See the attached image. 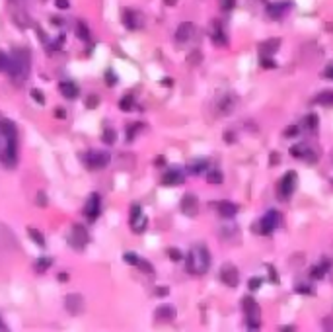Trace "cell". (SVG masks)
I'll list each match as a JSON object with an SVG mask.
<instances>
[{
	"label": "cell",
	"mask_w": 333,
	"mask_h": 332,
	"mask_svg": "<svg viewBox=\"0 0 333 332\" xmlns=\"http://www.w3.org/2000/svg\"><path fill=\"white\" fill-rule=\"evenodd\" d=\"M31 63H29V51L28 49H14L10 65H8V75L14 84H24L28 80Z\"/></svg>",
	"instance_id": "1"
},
{
	"label": "cell",
	"mask_w": 333,
	"mask_h": 332,
	"mask_svg": "<svg viewBox=\"0 0 333 332\" xmlns=\"http://www.w3.org/2000/svg\"><path fill=\"white\" fill-rule=\"evenodd\" d=\"M211 266V254L205 244H193L187 254V272L193 275H203L209 272Z\"/></svg>",
	"instance_id": "2"
},
{
	"label": "cell",
	"mask_w": 333,
	"mask_h": 332,
	"mask_svg": "<svg viewBox=\"0 0 333 332\" xmlns=\"http://www.w3.org/2000/svg\"><path fill=\"white\" fill-rule=\"evenodd\" d=\"M242 307H244V315H246V322L247 328L255 330L259 328V305L253 297H244L242 299Z\"/></svg>",
	"instance_id": "3"
},
{
	"label": "cell",
	"mask_w": 333,
	"mask_h": 332,
	"mask_svg": "<svg viewBox=\"0 0 333 332\" xmlns=\"http://www.w3.org/2000/svg\"><path fill=\"white\" fill-rule=\"evenodd\" d=\"M281 223V215L279 211H267L259 221L253 225V231L259 233V235H271L277 227Z\"/></svg>",
	"instance_id": "4"
},
{
	"label": "cell",
	"mask_w": 333,
	"mask_h": 332,
	"mask_svg": "<svg viewBox=\"0 0 333 332\" xmlns=\"http://www.w3.org/2000/svg\"><path fill=\"white\" fill-rule=\"evenodd\" d=\"M82 158L90 170H102L109 164V152L107 151H88Z\"/></svg>",
	"instance_id": "5"
},
{
	"label": "cell",
	"mask_w": 333,
	"mask_h": 332,
	"mask_svg": "<svg viewBox=\"0 0 333 332\" xmlns=\"http://www.w3.org/2000/svg\"><path fill=\"white\" fill-rule=\"evenodd\" d=\"M296 182H298V174H296L294 170H290V172H287V174L283 176V180L279 184V196H281V199H289V197L294 194Z\"/></svg>",
	"instance_id": "6"
},
{
	"label": "cell",
	"mask_w": 333,
	"mask_h": 332,
	"mask_svg": "<svg viewBox=\"0 0 333 332\" xmlns=\"http://www.w3.org/2000/svg\"><path fill=\"white\" fill-rule=\"evenodd\" d=\"M130 229L135 231V233H145L146 231V225H148V221H146V217L143 215V207L139 205V203H132L130 205Z\"/></svg>",
	"instance_id": "7"
},
{
	"label": "cell",
	"mask_w": 333,
	"mask_h": 332,
	"mask_svg": "<svg viewBox=\"0 0 333 332\" xmlns=\"http://www.w3.org/2000/svg\"><path fill=\"white\" fill-rule=\"evenodd\" d=\"M64 307H66V311H69V315H82L84 313V307H86V303H84V297L82 295H78V293H71V295H66L64 297Z\"/></svg>",
	"instance_id": "8"
},
{
	"label": "cell",
	"mask_w": 333,
	"mask_h": 332,
	"mask_svg": "<svg viewBox=\"0 0 333 332\" xmlns=\"http://www.w3.org/2000/svg\"><path fill=\"white\" fill-rule=\"evenodd\" d=\"M69 242L73 244L74 248L82 250V248H86V244L90 242V235H88V231L82 225H74L73 235L69 237Z\"/></svg>",
	"instance_id": "9"
},
{
	"label": "cell",
	"mask_w": 333,
	"mask_h": 332,
	"mask_svg": "<svg viewBox=\"0 0 333 332\" xmlns=\"http://www.w3.org/2000/svg\"><path fill=\"white\" fill-rule=\"evenodd\" d=\"M220 280H222V284H226L228 287H236L240 284V272H238V268L234 264H224L220 268Z\"/></svg>",
	"instance_id": "10"
},
{
	"label": "cell",
	"mask_w": 333,
	"mask_h": 332,
	"mask_svg": "<svg viewBox=\"0 0 333 332\" xmlns=\"http://www.w3.org/2000/svg\"><path fill=\"white\" fill-rule=\"evenodd\" d=\"M100 211H102V199L98 194H92L84 205V215H86L88 221H96L100 217Z\"/></svg>",
	"instance_id": "11"
},
{
	"label": "cell",
	"mask_w": 333,
	"mask_h": 332,
	"mask_svg": "<svg viewBox=\"0 0 333 332\" xmlns=\"http://www.w3.org/2000/svg\"><path fill=\"white\" fill-rule=\"evenodd\" d=\"M181 211L185 213L187 217H195L199 213V199L193 194H185L181 199Z\"/></svg>",
	"instance_id": "12"
},
{
	"label": "cell",
	"mask_w": 333,
	"mask_h": 332,
	"mask_svg": "<svg viewBox=\"0 0 333 332\" xmlns=\"http://www.w3.org/2000/svg\"><path fill=\"white\" fill-rule=\"evenodd\" d=\"M175 307L174 305H162L154 311V320L156 322H172L175 318Z\"/></svg>",
	"instance_id": "13"
},
{
	"label": "cell",
	"mask_w": 333,
	"mask_h": 332,
	"mask_svg": "<svg viewBox=\"0 0 333 332\" xmlns=\"http://www.w3.org/2000/svg\"><path fill=\"white\" fill-rule=\"evenodd\" d=\"M0 135L4 141H16V135H18L16 125L6 118H0Z\"/></svg>",
	"instance_id": "14"
},
{
	"label": "cell",
	"mask_w": 333,
	"mask_h": 332,
	"mask_svg": "<svg viewBox=\"0 0 333 332\" xmlns=\"http://www.w3.org/2000/svg\"><path fill=\"white\" fill-rule=\"evenodd\" d=\"M193 33H195V26L191 22H183V24H179V28L175 31V39L179 43H185L193 37Z\"/></svg>",
	"instance_id": "15"
},
{
	"label": "cell",
	"mask_w": 333,
	"mask_h": 332,
	"mask_svg": "<svg viewBox=\"0 0 333 332\" xmlns=\"http://www.w3.org/2000/svg\"><path fill=\"white\" fill-rule=\"evenodd\" d=\"M58 90H60V94H62L66 100H74V98H78V94H80V88L74 84L73 80H62V82L58 84Z\"/></svg>",
	"instance_id": "16"
},
{
	"label": "cell",
	"mask_w": 333,
	"mask_h": 332,
	"mask_svg": "<svg viewBox=\"0 0 333 332\" xmlns=\"http://www.w3.org/2000/svg\"><path fill=\"white\" fill-rule=\"evenodd\" d=\"M289 8L290 4H287V2H273V4L267 6V16L273 18V20H279V18H283L289 12Z\"/></svg>",
	"instance_id": "17"
},
{
	"label": "cell",
	"mask_w": 333,
	"mask_h": 332,
	"mask_svg": "<svg viewBox=\"0 0 333 332\" xmlns=\"http://www.w3.org/2000/svg\"><path fill=\"white\" fill-rule=\"evenodd\" d=\"M183 180H185L183 172H179V170H175V168L168 170V172L162 176V184H164V186H179V184H183Z\"/></svg>",
	"instance_id": "18"
},
{
	"label": "cell",
	"mask_w": 333,
	"mask_h": 332,
	"mask_svg": "<svg viewBox=\"0 0 333 332\" xmlns=\"http://www.w3.org/2000/svg\"><path fill=\"white\" fill-rule=\"evenodd\" d=\"M281 45V39H267V41H263L259 43V55L261 57H273V53H275L277 49Z\"/></svg>",
	"instance_id": "19"
},
{
	"label": "cell",
	"mask_w": 333,
	"mask_h": 332,
	"mask_svg": "<svg viewBox=\"0 0 333 332\" xmlns=\"http://www.w3.org/2000/svg\"><path fill=\"white\" fill-rule=\"evenodd\" d=\"M292 156L302 158V160H308V162H316V152L310 151V149L304 147V145H296V147H292Z\"/></svg>",
	"instance_id": "20"
},
{
	"label": "cell",
	"mask_w": 333,
	"mask_h": 332,
	"mask_svg": "<svg viewBox=\"0 0 333 332\" xmlns=\"http://www.w3.org/2000/svg\"><path fill=\"white\" fill-rule=\"evenodd\" d=\"M217 209L218 213H220V217H234L236 213H238V205H234V203H230V201H220V203H217Z\"/></svg>",
	"instance_id": "21"
},
{
	"label": "cell",
	"mask_w": 333,
	"mask_h": 332,
	"mask_svg": "<svg viewBox=\"0 0 333 332\" xmlns=\"http://www.w3.org/2000/svg\"><path fill=\"white\" fill-rule=\"evenodd\" d=\"M121 18H123V24H125L129 30H137V28H139V16L135 14L132 10H129V8L123 10V16H121Z\"/></svg>",
	"instance_id": "22"
},
{
	"label": "cell",
	"mask_w": 333,
	"mask_h": 332,
	"mask_svg": "<svg viewBox=\"0 0 333 332\" xmlns=\"http://www.w3.org/2000/svg\"><path fill=\"white\" fill-rule=\"evenodd\" d=\"M316 104L319 106H333V90H323L319 92L318 96H316V100H314Z\"/></svg>",
	"instance_id": "23"
},
{
	"label": "cell",
	"mask_w": 333,
	"mask_h": 332,
	"mask_svg": "<svg viewBox=\"0 0 333 332\" xmlns=\"http://www.w3.org/2000/svg\"><path fill=\"white\" fill-rule=\"evenodd\" d=\"M329 268H331V262H329V260H325L321 266H316V268L312 270V278H316V280H321V278L325 275V272H327Z\"/></svg>",
	"instance_id": "24"
},
{
	"label": "cell",
	"mask_w": 333,
	"mask_h": 332,
	"mask_svg": "<svg viewBox=\"0 0 333 332\" xmlns=\"http://www.w3.org/2000/svg\"><path fill=\"white\" fill-rule=\"evenodd\" d=\"M51 266H53V260H51V258H39V260L35 262V272L45 273Z\"/></svg>",
	"instance_id": "25"
},
{
	"label": "cell",
	"mask_w": 333,
	"mask_h": 332,
	"mask_svg": "<svg viewBox=\"0 0 333 332\" xmlns=\"http://www.w3.org/2000/svg\"><path fill=\"white\" fill-rule=\"evenodd\" d=\"M76 35L84 41H90V28H88L86 22H78L76 24Z\"/></svg>",
	"instance_id": "26"
},
{
	"label": "cell",
	"mask_w": 333,
	"mask_h": 332,
	"mask_svg": "<svg viewBox=\"0 0 333 332\" xmlns=\"http://www.w3.org/2000/svg\"><path fill=\"white\" fill-rule=\"evenodd\" d=\"M28 235H29V239H33L35 241V244L37 246H45V237L37 231V229H33V227H29L28 229Z\"/></svg>",
	"instance_id": "27"
},
{
	"label": "cell",
	"mask_w": 333,
	"mask_h": 332,
	"mask_svg": "<svg viewBox=\"0 0 333 332\" xmlns=\"http://www.w3.org/2000/svg\"><path fill=\"white\" fill-rule=\"evenodd\" d=\"M119 107H121L123 112H130V109L135 107V98H132V96H123V98L119 100Z\"/></svg>",
	"instance_id": "28"
},
{
	"label": "cell",
	"mask_w": 333,
	"mask_h": 332,
	"mask_svg": "<svg viewBox=\"0 0 333 332\" xmlns=\"http://www.w3.org/2000/svg\"><path fill=\"white\" fill-rule=\"evenodd\" d=\"M205 168H207V160H195L189 164V172L191 174H201Z\"/></svg>",
	"instance_id": "29"
},
{
	"label": "cell",
	"mask_w": 333,
	"mask_h": 332,
	"mask_svg": "<svg viewBox=\"0 0 333 332\" xmlns=\"http://www.w3.org/2000/svg\"><path fill=\"white\" fill-rule=\"evenodd\" d=\"M137 268H141V272L145 273H154V268H152V264L145 260V258H139V262H137Z\"/></svg>",
	"instance_id": "30"
},
{
	"label": "cell",
	"mask_w": 333,
	"mask_h": 332,
	"mask_svg": "<svg viewBox=\"0 0 333 332\" xmlns=\"http://www.w3.org/2000/svg\"><path fill=\"white\" fill-rule=\"evenodd\" d=\"M213 39L217 41L218 45H226V37H224V33L220 31V26H215V30H213Z\"/></svg>",
	"instance_id": "31"
},
{
	"label": "cell",
	"mask_w": 333,
	"mask_h": 332,
	"mask_svg": "<svg viewBox=\"0 0 333 332\" xmlns=\"http://www.w3.org/2000/svg\"><path fill=\"white\" fill-rule=\"evenodd\" d=\"M207 180L211 182V184H222V172L220 170H211L209 174H207Z\"/></svg>",
	"instance_id": "32"
},
{
	"label": "cell",
	"mask_w": 333,
	"mask_h": 332,
	"mask_svg": "<svg viewBox=\"0 0 333 332\" xmlns=\"http://www.w3.org/2000/svg\"><path fill=\"white\" fill-rule=\"evenodd\" d=\"M102 139H103V143H105V145H113V143L117 141L115 131H113V129H105V131H103V135H102Z\"/></svg>",
	"instance_id": "33"
},
{
	"label": "cell",
	"mask_w": 333,
	"mask_h": 332,
	"mask_svg": "<svg viewBox=\"0 0 333 332\" xmlns=\"http://www.w3.org/2000/svg\"><path fill=\"white\" fill-rule=\"evenodd\" d=\"M100 106V96L98 94H90L86 98V107L88 109H94V107Z\"/></svg>",
	"instance_id": "34"
},
{
	"label": "cell",
	"mask_w": 333,
	"mask_h": 332,
	"mask_svg": "<svg viewBox=\"0 0 333 332\" xmlns=\"http://www.w3.org/2000/svg\"><path fill=\"white\" fill-rule=\"evenodd\" d=\"M304 127H308V129L314 131V129L318 127V116H316V114H310V116L304 120Z\"/></svg>",
	"instance_id": "35"
},
{
	"label": "cell",
	"mask_w": 333,
	"mask_h": 332,
	"mask_svg": "<svg viewBox=\"0 0 333 332\" xmlns=\"http://www.w3.org/2000/svg\"><path fill=\"white\" fill-rule=\"evenodd\" d=\"M218 107H220V112L222 114H230L232 112V98H224V100H220V104H218Z\"/></svg>",
	"instance_id": "36"
},
{
	"label": "cell",
	"mask_w": 333,
	"mask_h": 332,
	"mask_svg": "<svg viewBox=\"0 0 333 332\" xmlns=\"http://www.w3.org/2000/svg\"><path fill=\"white\" fill-rule=\"evenodd\" d=\"M8 65H10V57L4 51H0V73L8 71Z\"/></svg>",
	"instance_id": "37"
},
{
	"label": "cell",
	"mask_w": 333,
	"mask_h": 332,
	"mask_svg": "<svg viewBox=\"0 0 333 332\" xmlns=\"http://www.w3.org/2000/svg\"><path fill=\"white\" fill-rule=\"evenodd\" d=\"M123 260H125L127 264H130V266H137V262H139V256H137L135 252H125V254H123Z\"/></svg>",
	"instance_id": "38"
},
{
	"label": "cell",
	"mask_w": 333,
	"mask_h": 332,
	"mask_svg": "<svg viewBox=\"0 0 333 332\" xmlns=\"http://www.w3.org/2000/svg\"><path fill=\"white\" fill-rule=\"evenodd\" d=\"M168 256L172 258L174 262H179V260H183V254H181V250H177V248H170V250H168Z\"/></svg>",
	"instance_id": "39"
},
{
	"label": "cell",
	"mask_w": 333,
	"mask_h": 332,
	"mask_svg": "<svg viewBox=\"0 0 333 332\" xmlns=\"http://www.w3.org/2000/svg\"><path fill=\"white\" fill-rule=\"evenodd\" d=\"M201 63V51H193L189 55V65H199Z\"/></svg>",
	"instance_id": "40"
},
{
	"label": "cell",
	"mask_w": 333,
	"mask_h": 332,
	"mask_svg": "<svg viewBox=\"0 0 333 332\" xmlns=\"http://www.w3.org/2000/svg\"><path fill=\"white\" fill-rule=\"evenodd\" d=\"M247 287H249V291H255V289H259V287H261V280H259V278H251V280H249V284H247Z\"/></svg>",
	"instance_id": "41"
},
{
	"label": "cell",
	"mask_w": 333,
	"mask_h": 332,
	"mask_svg": "<svg viewBox=\"0 0 333 332\" xmlns=\"http://www.w3.org/2000/svg\"><path fill=\"white\" fill-rule=\"evenodd\" d=\"M261 67H265V69H275V61H269V57H261Z\"/></svg>",
	"instance_id": "42"
},
{
	"label": "cell",
	"mask_w": 333,
	"mask_h": 332,
	"mask_svg": "<svg viewBox=\"0 0 333 332\" xmlns=\"http://www.w3.org/2000/svg\"><path fill=\"white\" fill-rule=\"evenodd\" d=\"M105 82H107V84H117V76L113 71H107V73H105Z\"/></svg>",
	"instance_id": "43"
},
{
	"label": "cell",
	"mask_w": 333,
	"mask_h": 332,
	"mask_svg": "<svg viewBox=\"0 0 333 332\" xmlns=\"http://www.w3.org/2000/svg\"><path fill=\"white\" fill-rule=\"evenodd\" d=\"M141 127H143L141 123H135V125H130V127H129V141H132V139H135V135H137V131H139Z\"/></svg>",
	"instance_id": "44"
},
{
	"label": "cell",
	"mask_w": 333,
	"mask_h": 332,
	"mask_svg": "<svg viewBox=\"0 0 333 332\" xmlns=\"http://www.w3.org/2000/svg\"><path fill=\"white\" fill-rule=\"evenodd\" d=\"M296 135H298V127L296 125H290V127L285 129V137H296Z\"/></svg>",
	"instance_id": "45"
},
{
	"label": "cell",
	"mask_w": 333,
	"mask_h": 332,
	"mask_svg": "<svg viewBox=\"0 0 333 332\" xmlns=\"http://www.w3.org/2000/svg\"><path fill=\"white\" fill-rule=\"evenodd\" d=\"M37 205H39V207H47V196H45V192H39V194H37Z\"/></svg>",
	"instance_id": "46"
},
{
	"label": "cell",
	"mask_w": 333,
	"mask_h": 332,
	"mask_svg": "<svg viewBox=\"0 0 333 332\" xmlns=\"http://www.w3.org/2000/svg\"><path fill=\"white\" fill-rule=\"evenodd\" d=\"M55 4H57L58 10H66V8L71 6V2H69V0H55Z\"/></svg>",
	"instance_id": "47"
},
{
	"label": "cell",
	"mask_w": 333,
	"mask_h": 332,
	"mask_svg": "<svg viewBox=\"0 0 333 332\" xmlns=\"http://www.w3.org/2000/svg\"><path fill=\"white\" fill-rule=\"evenodd\" d=\"M31 96L37 100V104H45V98H43V94L41 92H37V90H31Z\"/></svg>",
	"instance_id": "48"
},
{
	"label": "cell",
	"mask_w": 333,
	"mask_h": 332,
	"mask_svg": "<svg viewBox=\"0 0 333 332\" xmlns=\"http://www.w3.org/2000/svg\"><path fill=\"white\" fill-rule=\"evenodd\" d=\"M168 293H170L168 287H156V295H158V297H166Z\"/></svg>",
	"instance_id": "49"
},
{
	"label": "cell",
	"mask_w": 333,
	"mask_h": 332,
	"mask_svg": "<svg viewBox=\"0 0 333 332\" xmlns=\"http://www.w3.org/2000/svg\"><path fill=\"white\" fill-rule=\"evenodd\" d=\"M269 280L275 282V284H279V275H277L275 268H271V266H269Z\"/></svg>",
	"instance_id": "50"
},
{
	"label": "cell",
	"mask_w": 333,
	"mask_h": 332,
	"mask_svg": "<svg viewBox=\"0 0 333 332\" xmlns=\"http://www.w3.org/2000/svg\"><path fill=\"white\" fill-rule=\"evenodd\" d=\"M323 76H325V78H329V80H333V65L325 67V71H323Z\"/></svg>",
	"instance_id": "51"
},
{
	"label": "cell",
	"mask_w": 333,
	"mask_h": 332,
	"mask_svg": "<svg viewBox=\"0 0 333 332\" xmlns=\"http://www.w3.org/2000/svg\"><path fill=\"white\" fill-rule=\"evenodd\" d=\"M220 4H222L224 10H232V8H234V0H222Z\"/></svg>",
	"instance_id": "52"
},
{
	"label": "cell",
	"mask_w": 333,
	"mask_h": 332,
	"mask_svg": "<svg viewBox=\"0 0 333 332\" xmlns=\"http://www.w3.org/2000/svg\"><path fill=\"white\" fill-rule=\"evenodd\" d=\"M55 116H57L58 120H64V118H66V112H64L62 107H57V109H55Z\"/></svg>",
	"instance_id": "53"
},
{
	"label": "cell",
	"mask_w": 333,
	"mask_h": 332,
	"mask_svg": "<svg viewBox=\"0 0 333 332\" xmlns=\"http://www.w3.org/2000/svg\"><path fill=\"white\" fill-rule=\"evenodd\" d=\"M279 160H281V156H279V154H271V156H269V162H271V164H277V162H279Z\"/></svg>",
	"instance_id": "54"
},
{
	"label": "cell",
	"mask_w": 333,
	"mask_h": 332,
	"mask_svg": "<svg viewBox=\"0 0 333 332\" xmlns=\"http://www.w3.org/2000/svg\"><path fill=\"white\" fill-rule=\"evenodd\" d=\"M298 293H312V289H310V287H306V286H300L298 287Z\"/></svg>",
	"instance_id": "55"
},
{
	"label": "cell",
	"mask_w": 333,
	"mask_h": 332,
	"mask_svg": "<svg viewBox=\"0 0 333 332\" xmlns=\"http://www.w3.org/2000/svg\"><path fill=\"white\" fill-rule=\"evenodd\" d=\"M58 282H69V273H58Z\"/></svg>",
	"instance_id": "56"
},
{
	"label": "cell",
	"mask_w": 333,
	"mask_h": 332,
	"mask_svg": "<svg viewBox=\"0 0 333 332\" xmlns=\"http://www.w3.org/2000/svg\"><path fill=\"white\" fill-rule=\"evenodd\" d=\"M164 4H166V6H175L177 0H164Z\"/></svg>",
	"instance_id": "57"
},
{
	"label": "cell",
	"mask_w": 333,
	"mask_h": 332,
	"mask_svg": "<svg viewBox=\"0 0 333 332\" xmlns=\"http://www.w3.org/2000/svg\"><path fill=\"white\" fill-rule=\"evenodd\" d=\"M224 141H228V143H232V141H234V137H232V133H224Z\"/></svg>",
	"instance_id": "58"
},
{
	"label": "cell",
	"mask_w": 333,
	"mask_h": 332,
	"mask_svg": "<svg viewBox=\"0 0 333 332\" xmlns=\"http://www.w3.org/2000/svg\"><path fill=\"white\" fill-rule=\"evenodd\" d=\"M156 164H166V160H164V156H158V158H156Z\"/></svg>",
	"instance_id": "59"
},
{
	"label": "cell",
	"mask_w": 333,
	"mask_h": 332,
	"mask_svg": "<svg viewBox=\"0 0 333 332\" xmlns=\"http://www.w3.org/2000/svg\"><path fill=\"white\" fill-rule=\"evenodd\" d=\"M6 328H8V326H6V324L2 322V318H0V330H6Z\"/></svg>",
	"instance_id": "60"
}]
</instances>
